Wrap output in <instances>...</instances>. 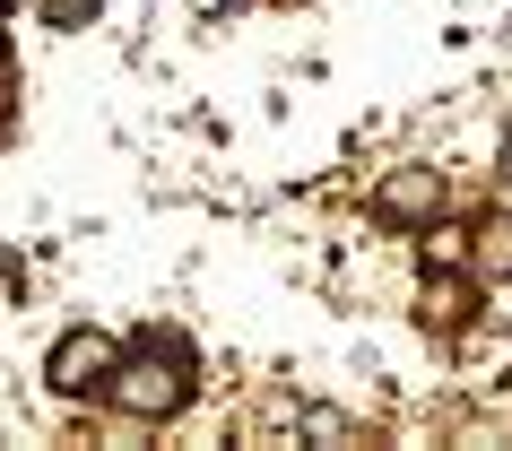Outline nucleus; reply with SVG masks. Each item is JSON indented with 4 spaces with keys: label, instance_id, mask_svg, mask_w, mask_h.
I'll return each instance as SVG.
<instances>
[{
    "label": "nucleus",
    "instance_id": "nucleus-4",
    "mask_svg": "<svg viewBox=\"0 0 512 451\" xmlns=\"http://www.w3.org/2000/svg\"><path fill=\"white\" fill-rule=\"evenodd\" d=\"M469 313H478V295L460 287V278H452V287H443V269H434V287H426V321H434V330H460V321H469Z\"/></svg>",
    "mask_w": 512,
    "mask_h": 451
},
{
    "label": "nucleus",
    "instance_id": "nucleus-1",
    "mask_svg": "<svg viewBox=\"0 0 512 451\" xmlns=\"http://www.w3.org/2000/svg\"><path fill=\"white\" fill-rule=\"evenodd\" d=\"M183 399H191V347L165 339V330H148V339H139L131 356H113V373H105V408H122V417H139V425L174 417Z\"/></svg>",
    "mask_w": 512,
    "mask_h": 451
},
{
    "label": "nucleus",
    "instance_id": "nucleus-5",
    "mask_svg": "<svg viewBox=\"0 0 512 451\" xmlns=\"http://www.w3.org/2000/svg\"><path fill=\"white\" fill-rule=\"evenodd\" d=\"M469 261H478L486 278H512V217H486L478 243H469Z\"/></svg>",
    "mask_w": 512,
    "mask_h": 451
},
{
    "label": "nucleus",
    "instance_id": "nucleus-3",
    "mask_svg": "<svg viewBox=\"0 0 512 451\" xmlns=\"http://www.w3.org/2000/svg\"><path fill=\"white\" fill-rule=\"evenodd\" d=\"M374 217L382 226H434L443 217V165H391L374 183Z\"/></svg>",
    "mask_w": 512,
    "mask_h": 451
},
{
    "label": "nucleus",
    "instance_id": "nucleus-7",
    "mask_svg": "<svg viewBox=\"0 0 512 451\" xmlns=\"http://www.w3.org/2000/svg\"><path fill=\"white\" fill-rule=\"evenodd\" d=\"M304 434H322V443H348V417H339V408H304Z\"/></svg>",
    "mask_w": 512,
    "mask_h": 451
},
{
    "label": "nucleus",
    "instance_id": "nucleus-8",
    "mask_svg": "<svg viewBox=\"0 0 512 451\" xmlns=\"http://www.w3.org/2000/svg\"><path fill=\"white\" fill-rule=\"evenodd\" d=\"M0 148H9V105H0Z\"/></svg>",
    "mask_w": 512,
    "mask_h": 451
},
{
    "label": "nucleus",
    "instance_id": "nucleus-6",
    "mask_svg": "<svg viewBox=\"0 0 512 451\" xmlns=\"http://www.w3.org/2000/svg\"><path fill=\"white\" fill-rule=\"evenodd\" d=\"M417 261L426 269H469V235H443V217H434L426 243H417Z\"/></svg>",
    "mask_w": 512,
    "mask_h": 451
},
{
    "label": "nucleus",
    "instance_id": "nucleus-2",
    "mask_svg": "<svg viewBox=\"0 0 512 451\" xmlns=\"http://www.w3.org/2000/svg\"><path fill=\"white\" fill-rule=\"evenodd\" d=\"M113 356H122V347H113L105 330H61L53 356H44V382H53L61 399H87V391H105Z\"/></svg>",
    "mask_w": 512,
    "mask_h": 451
}]
</instances>
